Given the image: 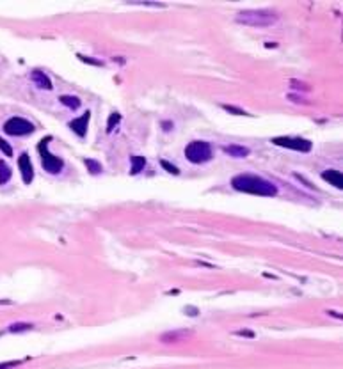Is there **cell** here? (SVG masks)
Returning <instances> with one entry per match:
<instances>
[{"label": "cell", "instance_id": "6da1fadb", "mask_svg": "<svg viewBox=\"0 0 343 369\" xmlns=\"http://www.w3.org/2000/svg\"><path fill=\"white\" fill-rule=\"evenodd\" d=\"M231 186L238 192L244 194H252V195H262V197H274L278 195V188L276 184L270 181L263 180L260 176L254 174H238L231 180Z\"/></svg>", "mask_w": 343, "mask_h": 369}, {"label": "cell", "instance_id": "7a4b0ae2", "mask_svg": "<svg viewBox=\"0 0 343 369\" xmlns=\"http://www.w3.org/2000/svg\"><path fill=\"white\" fill-rule=\"evenodd\" d=\"M235 20L248 27H270L279 20V16L268 9H248L240 11Z\"/></svg>", "mask_w": 343, "mask_h": 369}, {"label": "cell", "instance_id": "3957f363", "mask_svg": "<svg viewBox=\"0 0 343 369\" xmlns=\"http://www.w3.org/2000/svg\"><path fill=\"white\" fill-rule=\"evenodd\" d=\"M185 156L191 164H207L213 156L212 146L205 140H192L185 148Z\"/></svg>", "mask_w": 343, "mask_h": 369}, {"label": "cell", "instance_id": "277c9868", "mask_svg": "<svg viewBox=\"0 0 343 369\" xmlns=\"http://www.w3.org/2000/svg\"><path fill=\"white\" fill-rule=\"evenodd\" d=\"M48 142H50V137L39 142V155H41V164H43V169L48 172V174H59L64 167V162H62L59 156L52 155L48 151Z\"/></svg>", "mask_w": 343, "mask_h": 369}, {"label": "cell", "instance_id": "5b68a950", "mask_svg": "<svg viewBox=\"0 0 343 369\" xmlns=\"http://www.w3.org/2000/svg\"><path fill=\"white\" fill-rule=\"evenodd\" d=\"M272 144L299 151V153H309L313 148V142H309L308 139H301V137H274Z\"/></svg>", "mask_w": 343, "mask_h": 369}, {"label": "cell", "instance_id": "8992f818", "mask_svg": "<svg viewBox=\"0 0 343 369\" xmlns=\"http://www.w3.org/2000/svg\"><path fill=\"white\" fill-rule=\"evenodd\" d=\"M36 128L32 123H29L23 117H11L9 121H5L4 125V131L7 135H13V137H21V135H29L32 133Z\"/></svg>", "mask_w": 343, "mask_h": 369}, {"label": "cell", "instance_id": "52a82bcc", "mask_svg": "<svg viewBox=\"0 0 343 369\" xmlns=\"http://www.w3.org/2000/svg\"><path fill=\"white\" fill-rule=\"evenodd\" d=\"M18 167H20V172H21L23 181L29 184L32 180H34V167H32L31 156L27 155V153L20 155V158H18Z\"/></svg>", "mask_w": 343, "mask_h": 369}, {"label": "cell", "instance_id": "ba28073f", "mask_svg": "<svg viewBox=\"0 0 343 369\" xmlns=\"http://www.w3.org/2000/svg\"><path fill=\"white\" fill-rule=\"evenodd\" d=\"M89 119H91V112H86L84 115L76 117V119L70 121V128L73 133H76L78 137H86L87 133V125H89Z\"/></svg>", "mask_w": 343, "mask_h": 369}, {"label": "cell", "instance_id": "9c48e42d", "mask_svg": "<svg viewBox=\"0 0 343 369\" xmlns=\"http://www.w3.org/2000/svg\"><path fill=\"white\" fill-rule=\"evenodd\" d=\"M322 178L327 181L329 184H333L334 188H343V176L340 170L336 169H329L322 174Z\"/></svg>", "mask_w": 343, "mask_h": 369}, {"label": "cell", "instance_id": "30bf717a", "mask_svg": "<svg viewBox=\"0 0 343 369\" xmlns=\"http://www.w3.org/2000/svg\"><path fill=\"white\" fill-rule=\"evenodd\" d=\"M31 78H32V82H34L38 87H41V89H46V91H50L52 89V82H50V78L46 76V73H43V71H39V70H34L31 73Z\"/></svg>", "mask_w": 343, "mask_h": 369}, {"label": "cell", "instance_id": "8fae6325", "mask_svg": "<svg viewBox=\"0 0 343 369\" xmlns=\"http://www.w3.org/2000/svg\"><path fill=\"white\" fill-rule=\"evenodd\" d=\"M222 151L226 153V155L233 156V158H246L249 156V149L248 148H244V146H238V144H229V146H224Z\"/></svg>", "mask_w": 343, "mask_h": 369}, {"label": "cell", "instance_id": "7c38bea8", "mask_svg": "<svg viewBox=\"0 0 343 369\" xmlns=\"http://www.w3.org/2000/svg\"><path fill=\"white\" fill-rule=\"evenodd\" d=\"M187 335H191V332H183V330H178V332H167L160 337L164 343H176V341H183Z\"/></svg>", "mask_w": 343, "mask_h": 369}, {"label": "cell", "instance_id": "4fadbf2b", "mask_svg": "<svg viewBox=\"0 0 343 369\" xmlns=\"http://www.w3.org/2000/svg\"><path fill=\"white\" fill-rule=\"evenodd\" d=\"M59 101H61L64 107H68V109H71V110H76L78 107H80V100H78L76 96H61Z\"/></svg>", "mask_w": 343, "mask_h": 369}, {"label": "cell", "instance_id": "5bb4252c", "mask_svg": "<svg viewBox=\"0 0 343 369\" xmlns=\"http://www.w3.org/2000/svg\"><path fill=\"white\" fill-rule=\"evenodd\" d=\"M130 160H132V174H139V172L144 169L146 160L142 158V156H137V155H133Z\"/></svg>", "mask_w": 343, "mask_h": 369}, {"label": "cell", "instance_id": "9a60e30c", "mask_svg": "<svg viewBox=\"0 0 343 369\" xmlns=\"http://www.w3.org/2000/svg\"><path fill=\"white\" fill-rule=\"evenodd\" d=\"M11 174H13V172H11L9 165L0 160V184L7 183V181L11 180Z\"/></svg>", "mask_w": 343, "mask_h": 369}, {"label": "cell", "instance_id": "2e32d148", "mask_svg": "<svg viewBox=\"0 0 343 369\" xmlns=\"http://www.w3.org/2000/svg\"><path fill=\"white\" fill-rule=\"evenodd\" d=\"M31 329H32L31 323H13L9 327V332L18 334V332H27V330H31Z\"/></svg>", "mask_w": 343, "mask_h": 369}, {"label": "cell", "instance_id": "e0dca14e", "mask_svg": "<svg viewBox=\"0 0 343 369\" xmlns=\"http://www.w3.org/2000/svg\"><path fill=\"white\" fill-rule=\"evenodd\" d=\"M86 165H87V169H89V172H91V174H98V172H101V165L98 164L96 160L87 158L86 160Z\"/></svg>", "mask_w": 343, "mask_h": 369}, {"label": "cell", "instance_id": "ac0fdd59", "mask_svg": "<svg viewBox=\"0 0 343 369\" xmlns=\"http://www.w3.org/2000/svg\"><path fill=\"white\" fill-rule=\"evenodd\" d=\"M119 119H121V115L117 114V112H114V114L109 117V125H107V131H109V133H111V131L116 128L117 123H119Z\"/></svg>", "mask_w": 343, "mask_h": 369}, {"label": "cell", "instance_id": "d6986e66", "mask_svg": "<svg viewBox=\"0 0 343 369\" xmlns=\"http://www.w3.org/2000/svg\"><path fill=\"white\" fill-rule=\"evenodd\" d=\"M160 165H162V167H164V169L167 170V172H171V174H174V176H178V174H180V170H178V167H176V165L169 164V162H167V160H162V162H160Z\"/></svg>", "mask_w": 343, "mask_h": 369}, {"label": "cell", "instance_id": "ffe728a7", "mask_svg": "<svg viewBox=\"0 0 343 369\" xmlns=\"http://www.w3.org/2000/svg\"><path fill=\"white\" fill-rule=\"evenodd\" d=\"M0 151H4L5 156H13V148L4 139H0Z\"/></svg>", "mask_w": 343, "mask_h": 369}, {"label": "cell", "instance_id": "44dd1931", "mask_svg": "<svg viewBox=\"0 0 343 369\" xmlns=\"http://www.w3.org/2000/svg\"><path fill=\"white\" fill-rule=\"evenodd\" d=\"M18 364H20L18 360H9V362H2V364H0V369H13V368H16Z\"/></svg>", "mask_w": 343, "mask_h": 369}, {"label": "cell", "instance_id": "7402d4cb", "mask_svg": "<svg viewBox=\"0 0 343 369\" xmlns=\"http://www.w3.org/2000/svg\"><path fill=\"white\" fill-rule=\"evenodd\" d=\"M224 110H228V112H233V114H237V115H248L244 110H238V109H233V107H228L224 105Z\"/></svg>", "mask_w": 343, "mask_h": 369}, {"label": "cell", "instance_id": "603a6c76", "mask_svg": "<svg viewBox=\"0 0 343 369\" xmlns=\"http://www.w3.org/2000/svg\"><path fill=\"white\" fill-rule=\"evenodd\" d=\"M238 335H248V337H252V334L251 332H237Z\"/></svg>", "mask_w": 343, "mask_h": 369}]
</instances>
